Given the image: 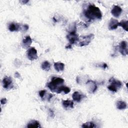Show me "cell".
I'll list each match as a JSON object with an SVG mask.
<instances>
[{
  "label": "cell",
  "mask_w": 128,
  "mask_h": 128,
  "mask_svg": "<svg viewBox=\"0 0 128 128\" xmlns=\"http://www.w3.org/2000/svg\"><path fill=\"white\" fill-rule=\"evenodd\" d=\"M70 91V88L62 85L58 88L56 92L58 94H60V93H61L62 92H63L65 94H66L69 93Z\"/></svg>",
  "instance_id": "14"
},
{
  "label": "cell",
  "mask_w": 128,
  "mask_h": 128,
  "mask_svg": "<svg viewBox=\"0 0 128 128\" xmlns=\"http://www.w3.org/2000/svg\"><path fill=\"white\" fill-rule=\"evenodd\" d=\"M32 43V40L30 36H26L22 40V46L25 48H27L30 46Z\"/></svg>",
  "instance_id": "12"
},
{
  "label": "cell",
  "mask_w": 128,
  "mask_h": 128,
  "mask_svg": "<svg viewBox=\"0 0 128 128\" xmlns=\"http://www.w3.org/2000/svg\"><path fill=\"white\" fill-rule=\"evenodd\" d=\"M22 3V4H26L27 2H28V0H22L20 1Z\"/></svg>",
  "instance_id": "29"
},
{
  "label": "cell",
  "mask_w": 128,
  "mask_h": 128,
  "mask_svg": "<svg viewBox=\"0 0 128 128\" xmlns=\"http://www.w3.org/2000/svg\"><path fill=\"white\" fill-rule=\"evenodd\" d=\"M20 76V74L18 72H16V73H15V76L16 77V78H18V76Z\"/></svg>",
  "instance_id": "30"
},
{
  "label": "cell",
  "mask_w": 128,
  "mask_h": 128,
  "mask_svg": "<svg viewBox=\"0 0 128 128\" xmlns=\"http://www.w3.org/2000/svg\"><path fill=\"white\" fill-rule=\"evenodd\" d=\"M42 68L45 71H48L50 68V64L48 61H45L43 62L42 64Z\"/></svg>",
  "instance_id": "19"
},
{
  "label": "cell",
  "mask_w": 128,
  "mask_h": 128,
  "mask_svg": "<svg viewBox=\"0 0 128 128\" xmlns=\"http://www.w3.org/2000/svg\"><path fill=\"white\" fill-rule=\"evenodd\" d=\"M109 82L110 83V84L108 86V88L113 92H116L122 86V82L114 78H111L109 80Z\"/></svg>",
  "instance_id": "3"
},
{
  "label": "cell",
  "mask_w": 128,
  "mask_h": 128,
  "mask_svg": "<svg viewBox=\"0 0 128 128\" xmlns=\"http://www.w3.org/2000/svg\"><path fill=\"white\" fill-rule=\"evenodd\" d=\"M62 104L63 106L66 108H73L74 107V102L72 100H67L62 101Z\"/></svg>",
  "instance_id": "16"
},
{
  "label": "cell",
  "mask_w": 128,
  "mask_h": 128,
  "mask_svg": "<svg viewBox=\"0 0 128 128\" xmlns=\"http://www.w3.org/2000/svg\"><path fill=\"white\" fill-rule=\"evenodd\" d=\"M86 86L90 93H94L97 89V85L95 82L88 80L86 82Z\"/></svg>",
  "instance_id": "8"
},
{
  "label": "cell",
  "mask_w": 128,
  "mask_h": 128,
  "mask_svg": "<svg viewBox=\"0 0 128 128\" xmlns=\"http://www.w3.org/2000/svg\"><path fill=\"white\" fill-rule=\"evenodd\" d=\"M94 38V35L93 34H90L88 36H81L80 37V39L79 38L78 43V46H86Z\"/></svg>",
  "instance_id": "4"
},
{
  "label": "cell",
  "mask_w": 128,
  "mask_h": 128,
  "mask_svg": "<svg viewBox=\"0 0 128 128\" xmlns=\"http://www.w3.org/2000/svg\"><path fill=\"white\" fill-rule=\"evenodd\" d=\"M84 14L89 20H100L102 17V14L100 8L94 4L89 5L84 11Z\"/></svg>",
  "instance_id": "1"
},
{
  "label": "cell",
  "mask_w": 128,
  "mask_h": 128,
  "mask_svg": "<svg viewBox=\"0 0 128 128\" xmlns=\"http://www.w3.org/2000/svg\"><path fill=\"white\" fill-rule=\"evenodd\" d=\"M54 69L57 72L62 71L64 70V64L60 62H54Z\"/></svg>",
  "instance_id": "17"
},
{
  "label": "cell",
  "mask_w": 128,
  "mask_h": 128,
  "mask_svg": "<svg viewBox=\"0 0 128 128\" xmlns=\"http://www.w3.org/2000/svg\"><path fill=\"white\" fill-rule=\"evenodd\" d=\"M40 125L39 123V122L37 120H32L29 122L26 128H40Z\"/></svg>",
  "instance_id": "18"
},
{
  "label": "cell",
  "mask_w": 128,
  "mask_h": 128,
  "mask_svg": "<svg viewBox=\"0 0 128 128\" xmlns=\"http://www.w3.org/2000/svg\"><path fill=\"white\" fill-rule=\"evenodd\" d=\"M72 98L74 100L77 102H80L82 99L84 97V96L80 94L78 92H74L72 96Z\"/></svg>",
  "instance_id": "15"
},
{
  "label": "cell",
  "mask_w": 128,
  "mask_h": 128,
  "mask_svg": "<svg viewBox=\"0 0 128 128\" xmlns=\"http://www.w3.org/2000/svg\"><path fill=\"white\" fill-rule=\"evenodd\" d=\"M66 48H72V44H68V46H66Z\"/></svg>",
  "instance_id": "28"
},
{
  "label": "cell",
  "mask_w": 128,
  "mask_h": 128,
  "mask_svg": "<svg viewBox=\"0 0 128 128\" xmlns=\"http://www.w3.org/2000/svg\"><path fill=\"white\" fill-rule=\"evenodd\" d=\"M108 67V66H107V64H106V63H104L103 64H102V68H104V69H105L106 68Z\"/></svg>",
  "instance_id": "27"
},
{
  "label": "cell",
  "mask_w": 128,
  "mask_h": 128,
  "mask_svg": "<svg viewBox=\"0 0 128 128\" xmlns=\"http://www.w3.org/2000/svg\"><path fill=\"white\" fill-rule=\"evenodd\" d=\"M66 38L68 39L70 44H74L76 43L79 40L78 35L76 34V30H72L69 32L66 36Z\"/></svg>",
  "instance_id": "5"
},
{
  "label": "cell",
  "mask_w": 128,
  "mask_h": 128,
  "mask_svg": "<svg viewBox=\"0 0 128 128\" xmlns=\"http://www.w3.org/2000/svg\"><path fill=\"white\" fill-rule=\"evenodd\" d=\"M128 43L126 41H122L119 45V51L122 56L128 54Z\"/></svg>",
  "instance_id": "9"
},
{
  "label": "cell",
  "mask_w": 128,
  "mask_h": 128,
  "mask_svg": "<svg viewBox=\"0 0 128 128\" xmlns=\"http://www.w3.org/2000/svg\"><path fill=\"white\" fill-rule=\"evenodd\" d=\"M116 108L118 110H123L126 108V104L123 101H118L116 104Z\"/></svg>",
  "instance_id": "20"
},
{
  "label": "cell",
  "mask_w": 128,
  "mask_h": 128,
  "mask_svg": "<svg viewBox=\"0 0 128 128\" xmlns=\"http://www.w3.org/2000/svg\"><path fill=\"white\" fill-rule=\"evenodd\" d=\"M122 12V10L120 7L118 6H114L111 10L112 14L115 17H118Z\"/></svg>",
  "instance_id": "10"
},
{
  "label": "cell",
  "mask_w": 128,
  "mask_h": 128,
  "mask_svg": "<svg viewBox=\"0 0 128 128\" xmlns=\"http://www.w3.org/2000/svg\"><path fill=\"white\" fill-rule=\"evenodd\" d=\"M27 57L30 60H34L38 58L37 50L34 47H31L28 49Z\"/></svg>",
  "instance_id": "6"
},
{
  "label": "cell",
  "mask_w": 128,
  "mask_h": 128,
  "mask_svg": "<svg viewBox=\"0 0 128 128\" xmlns=\"http://www.w3.org/2000/svg\"><path fill=\"white\" fill-rule=\"evenodd\" d=\"M50 116H52H52H54V112H53V111L52 110H50Z\"/></svg>",
  "instance_id": "26"
},
{
  "label": "cell",
  "mask_w": 128,
  "mask_h": 128,
  "mask_svg": "<svg viewBox=\"0 0 128 128\" xmlns=\"http://www.w3.org/2000/svg\"><path fill=\"white\" fill-rule=\"evenodd\" d=\"M96 127V126L95 125V124L92 122H87L84 124H83L82 125V128H94Z\"/></svg>",
  "instance_id": "22"
},
{
  "label": "cell",
  "mask_w": 128,
  "mask_h": 128,
  "mask_svg": "<svg viewBox=\"0 0 128 128\" xmlns=\"http://www.w3.org/2000/svg\"><path fill=\"white\" fill-rule=\"evenodd\" d=\"M23 29L24 31L27 30L28 29V26L27 24H24V26H23Z\"/></svg>",
  "instance_id": "25"
},
{
  "label": "cell",
  "mask_w": 128,
  "mask_h": 128,
  "mask_svg": "<svg viewBox=\"0 0 128 128\" xmlns=\"http://www.w3.org/2000/svg\"><path fill=\"white\" fill-rule=\"evenodd\" d=\"M8 29L10 32H17L20 29V25L18 23L12 22L8 26Z\"/></svg>",
  "instance_id": "11"
},
{
  "label": "cell",
  "mask_w": 128,
  "mask_h": 128,
  "mask_svg": "<svg viewBox=\"0 0 128 128\" xmlns=\"http://www.w3.org/2000/svg\"><path fill=\"white\" fill-rule=\"evenodd\" d=\"M118 26V21L114 18H111L109 26H108V28L110 30H113L116 29Z\"/></svg>",
  "instance_id": "13"
},
{
  "label": "cell",
  "mask_w": 128,
  "mask_h": 128,
  "mask_svg": "<svg viewBox=\"0 0 128 128\" xmlns=\"http://www.w3.org/2000/svg\"><path fill=\"white\" fill-rule=\"evenodd\" d=\"M7 102V99L6 98H2L0 100V103L2 104H4Z\"/></svg>",
  "instance_id": "24"
},
{
  "label": "cell",
  "mask_w": 128,
  "mask_h": 128,
  "mask_svg": "<svg viewBox=\"0 0 128 128\" xmlns=\"http://www.w3.org/2000/svg\"><path fill=\"white\" fill-rule=\"evenodd\" d=\"M2 82L4 88L6 90H9L13 87L12 79L10 76L4 77L2 80Z\"/></svg>",
  "instance_id": "7"
},
{
  "label": "cell",
  "mask_w": 128,
  "mask_h": 128,
  "mask_svg": "<svg viewBox=\"0 0 128 128\" xmlns=\"http://www.w3.org/2000/svg\"><path fill=\"white\" fill-rule=\"evenodd\" d=\"M64 82V80L60 78L54 77L52 81L46 84V86L54 92H56L58 88Z\"/></svg>",
  "instance_id": "2"
},
{
  "label": "cell",
  "mask_w": 128,
  "mask_h": 128,
  "mask_svg": "<svg viewBox=\"0 0 128 128\" xmlns=\"http://www.w3.org/2000/svg\"><path fill=\"white\" fill-rule=\"evenodd\" d=\"M46 93V90H42L39 92V95L42 98L44 96Z\"/></svg>",
  "instance_id": "23"
},
{
  "label": "cell",
  "mask_w": 128,
  "mask_h": 128,
  "mask_svg": "<svg viewBox=\"0 0 128 128\" xmlns=\"http://www.w3.org/2000/svg\"><path fill=\"white\" fill-rule=\"evenodd\" d=\"M128 20H122L120 22H118V26H122L123 29H124L126 31L128 32Z\"/></svg>",
  "instance_id": "21"
}]
</instances>
